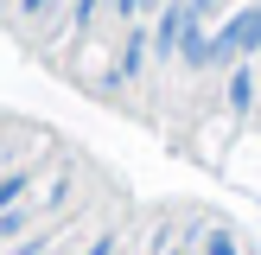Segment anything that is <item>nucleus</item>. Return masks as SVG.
I'll return each mask as SVG.
<instances>
[{
    "label": "nucleus",
    "mask_w": 261,
    "mask_h": 255,
    "mask_svg": "<svg viewBox=\"0 0 261 255\" xmlns=\"http://www.w3.org/2000/svg\"><path fill=\"white\" fill-rule=\"evenodd\" d=\"M261 58V0H242L236 13L211 26V45H204V70H236V64Z\"/></svg>",
    "instance_id": "nucleus-1"
},
{
    "label": "nucleus",
    "mask_w": 261,
    "mask_h": 255,
    "mask_svg": "<svg viewBox=\"0 0 261 255\" xmlns=\"http://www.w3.org/2000/svg\"><path fill=\"white\" fill-rule=\"evenodd\" d=\"M185 26H191V7H185V0H166V7H160V19L147 26L153 51H160V58H178V38H185Z\"/></svg>",
    "instance_id": "nucleus-2"
},
{
    "label": "nucleus",
    "mask_w": 261,
    "mask_h": 255,
    "mask_svg": "<svg viewBox=\"0 0 261 255\" xmlns=\"http://www.w3.org/2000/svg\"><path fill=\"white\" fill-rule=\"evenodd\" d=\"M249 102H255V64H236L229 70V109L249 115Z\"/></svg>",
    "instance_id": "nucleus-3"
},
{
    "label": "nucleus",
    "mask_w": 261,
    "mask_h": 255,
    "mask_svg": "<svg viewBox=\"0 0 261 255\" xmlns=\"http://www.w3.org/2000/svg\"><path fill=\"white\" fill-rule=\"evenodd\" d=\"M185 7H191V19H204V26H217V19H223V13H236L242 0H185Z\"/></svg>",
    "instance_id": "nucleus-4"
},
{
    "label": "nucleus",
    "mask_w": 261,
    "mask_h": 255,
    "mask_svg": "<svg viewBox=\"0 0 261 255\" xmlns=\"http://www.w3.org/2000/svg\"><path fill=\"white\" fill-rule=\"evenodd\" d=\"M204 255H242V242L223 236V230H204Z\"/></svg>",
    "instance_id": "nucleus-5"
},
{
    "label": "nucleus",
    "mask_w": 261,
    "mask_h": 255,
    "mask_svg": "<svg viewBox=\"0 0 261 255\" xmlns=\"http://www.w3.org/2000/svg\"><path fill=\"white\" fill-rule=\"evenodd\" d=\"M83 255H121V230H102V236L96 242H89V249Z\"/></svg>",
    "instance_id": "nucleus-6"
}]
</instances>
